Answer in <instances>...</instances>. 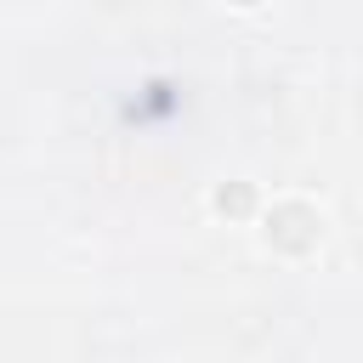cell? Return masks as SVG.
<instances>
[{
    "instance_id": "obj_1",
    "label": "cell",
    "mask_w": 363,
    "mask_h": 363,
    "mask_svg": "<svg viewBox=\"0 0 363 363\" xmlns=\"http://www.w3.org/2000/svg\"><path fill=\"white\" fill-rule=\"evenodd\" d=\"M233 6H267V0H233Z\"/></svg>"
}]
</instances>
